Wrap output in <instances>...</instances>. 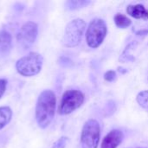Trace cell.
Returning <instances> with one entry per match:
<instances>
[{
    "instance_id": "obj_1",
    "label": "cell",
    "mask_w": 148,
    "mask_h": 148,
    "mask_svg": "<svg viewBox=\"0 0 148 148\" xmlns=\"http://www.w3.org/2000/svg\"><path fill=\"white\" fill-rule=\"evenodd\" d=\"M56 98L51 90H44L37 99L36 107V120L41 128H46L51 123L56 111Z\"/></svg>"
},
{
    "instance_id": "obj_2",
    "label": "cell",
    "mask_w": 148,
    "mask_h": 148,
    "mask_svg": "<svg viewBox=\"0 0 148 148\" xmlns=\"http://www.w3.org/2000/svg\"><path fill=\"white\" fill-rule=\"evenodd\" d=\"M42 64V56L36 52H31L16 62V69L21 75L29 77L37 75L41 71Z\"/></svg>"
},
{
    "instance_id": "obj_3",
    "label": "cell",
    "mask_w": 148,
    "mask_h": 148,
    "mask_svg": "<svg viewBox=\"0 0 148 148\" xmlns=\"http://www.w3.org/2000/svg\"><path fill=\"white\" fill-rule=\"evenodd\" d=\"M86 29V23L81 18L75 19L68 23L62 40L64 47L74 48L76 47L82 40Z\"/></svg>"
},
{
    "instance_id": "obj_4",
    "label": "cell",
    "mask_w": 148,
    "mask_h": 148,
    "mask_svg": "<svg viewBox=\"0 0 148 148\" xmlns=\"http://www.w3.org/2000/svg\"><path fill=\"white\" fill-rule=\"evenodd\" d=\"M107 24L101 18L93 19L86 32V41L90 48H98L107 36Z\"/></svg>"
},
{
    "instance_id": "obj_5",
    "label": "cell",
    "mask_w": 148,
    "mask_h": 148,
    "mask_svg": "<svg viewBox=\"0 0 148 148\" xmlns=\"http://www.w3.org/2000/svg\"><path fill=\"white\" fill-rule=\"evenodd\" d=\"M101 128L97 121L88 120L83 126L81 134L82 148H97L100 141Z\"/></svg>"
},
{
    "instance_id": "obj_6",
    "label": "cell",
    "mask_w": 148,
    "mask_h": 148,
    "mask_svg": "<svg viewBox=\"0 0 148 148\" xmlns=\"http://www.w3.org/2000/svg\"><path fill=\"white\" fill-rule=\"evenodd\" d=\"M84 95L75 89L66 91L62 97L59 106V114L62 115H67L79 108L84 102Z\"/></svg>"
},
{
    "instance_id": "obj_7",
    "label": "cell",
    "mask_w": 148,
    "mask_h": 148,
    "mask_svg": "<svg viewBox=\"0 0 148 148\" xmlns=\"http://www.w3.org/2000/svg\"><path fill=\"white\" fill-rule=\"evenodd\" d=\"M38 34L37 24L34 22H28L24 23L16 36L17 43L23 49H28L36 42Z\"/></svg>"
},
{
    "instance_id": "obj_8",
    "label": "cell",
    "mask_w": 148,
    "mask_h": 148,
    "mask_svg": "<svg viewBox=\"0 0 148 148\" xmlns=\"http://www.w3.org/2000/svg\"><path fill=\"white\" fill-rule=\"evenodd\" d=\"M123 137V134L121 130H112L104 137L101 148H117L122 142Z\"/></svg>"
},
{
    "instance_id": "obj_9",
    "label": "cell",
    "mask_w": 148,
    "mask_h": 148,
    "mask_svg": "<svg viewBox=\"0 0 148 148\" xmlns=\"http://www.w3.org/2000/svg\"><path fill=\"white\" fill-rule=\"evenodd\" d=\"M12 46V39L10 34L2 29L0 30V61L5 59L10 53Z\"/></svg>"
},
{
    "instance_id": "obj_10",
    "label": "cell",
    "mask_w": 148,
    "mask_h": 148,
    "mask_svg": "<svg viewBox=\"0 0 148 148\" xmlns=\"http://www.w3.org/2000/svg\"><path fill=\"white\" fill-rule=\"evenodd\" d=\"M127 12L129 16L136 19H148V10L142 4L128 5L127 8Z\"/></svg>"
},
{
    "instance_id": "obj_11",
    "label": "cell",
    "mask_w": 148,
    "mask_h": 148,
    "mask_svg": "<svg viewBox=\"0 0 148 148\" xmlns=\"http://www.w3.org/2000/svg\"><path fill=\"white\" fill-rule=\"evenodd\" d=\"M12 111L9 107L0 108V130L3 128L11 120Z\"/></svg>"
},
{
    "instance_id": "obj_12",
    "label": "cell",
    "mask_w": 148,
    "mask_h": 148,
    "mask_svg": "<svg viewBox=\"0 0 148 148\" xmlns=\"http://www.w3.org/2000/svg\"><path fill=\"white\" fill-rule=\"evenodd\" d=\"M114 23L117 27H119L121 29H126L131 25L132 21L126 15L118 13L114 16Z\"/></svg>"
},
{
    "instance_id": "obj_13",
    "label": "cell",
    "mask_w": 148,
    "mask_h": 148,
    "mask_svg": "<svg viewBox=\"0 0 148 148\" xmlns=\"http://www.w3.org/2000/svg\"><path fill=\"white\" fill-rule=\"evenodd\" d=\"M89 3H90L89 1H85V0H70L66 3V8L70 10H75L86 7Z\"/></svg>"
},
{
    "instance_id": "obj_14",
    "label": "cell",
    "mask_w": 148,
    "mask_h": 148,
    "mask_svg": "<svg viewBox=\"0 0 148 148\" xmlns=\"http://www.w3.org/2000/svg\"><path fill=\"white\" fill-rule=\"evenodd\" d=\"M138 103L140 104V107H142L143 108H145L146 110L148 111V91H142L140 92L136 98Z\"/></svg>"
},
{
    "instance_id": "obj_15",
    "label": "cell",
    "mask_w": 148,
    "mask_h": 148,
    "mask_svg": "<svg viewBox=\"0 0 148 148\" xmlns=\"http://www.w3.org/2000/svg\"><path fill=\"white\" fill-rule=\"evenodd\" d=\"M68 141H69V139L67 137H62L53 144L51 148H65Z\"/></svg>"
},
{
    "instance_id": "obj_16",
    "label": "cell",
    "mask_w": 148,
    "mask_h": 148,
    "mask_svg": "<svg viewBox=\"0 0 148 148\" xmlns=\"http://www.w3.org/2000/svg\"><path fill=\"white\" fill-rule=\"evenodd\" d=\"M104 79H105V81H107L108 82H114L116 79V73H115V71L109 70V71L106 72L105 75H104Z\"/></svg>"
},
{
    "instance_id": "obj_17",
    "label": "cell",
    "mask_w": 148,
    "mask_h": 148,
    "mask_svg": "<svg viewBox=\"0 0 148 148\" xmlns=\"http://www.w3.org/2000/svg\"><path fill=\"white\" fill-rule=\"evenodd\" d=\"M59 63L62 67H69L72 65V61L69 60L68 57H61L59 60Z\"/></svg>"
},
{
    "instance_id": "obj_18",
    "label": "cell",
    "mask_w": 148,
    "mask_h": 148,
    "mask_svg": "<svg viewBox=\"0 0 148 148\" xmlns=\"http://www.w3.org/2000/svg\"><path fill=\"white\" fill-rule=\"evenodd\" d=\"M7 86V81L4 79H0V98L4 94Z\"/></svg>"
},
{
    "instance_id": "obj_19",
    "label": "cell",
    "mask_w": 148,
    "mask_h": 148,
    "mask_svg": "<svg viewBox=\"0 0 148 148\" xmlns=\"http://www.w3.org/2000/svg\"><path fill=\"white\" fill-rule=\"evenodd\" d=\"M136 34H137L138 36H146V35H148V29L139 30Z\"/></svg>"
},
{
    "instance_id": "obj_20",
    "label": "cell",
    "mask_w": 148,
    "mask_h": 148,
    "mask_svg": "<svg viewBox=\"0 0 148 148\" xmlns=\"http://www.w3.org/2000/svg\"><path fill=\"white\" fill-rule=\"evenodd\" d=\"M138 148H141V147H138Z\"/></svg>"
}]
</instances>
